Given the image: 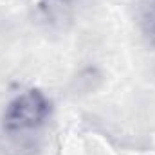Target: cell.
I'll return each instance as SVG.
<instances>
[{"mask_svg":"<svg viewBox=\"0 0 155 155\" xmlns=\"http://www.w3.org/2000/svg\"><path fill=\"white\" fill-rule=\"evenodd\" d=\"M51 116V101L38 90L29 88L13 97L4 112V130L9 134H24L38 130Z\"/></svg>","mask_w":155,"mask_h":155,"instance_id":"obj_1","label":"cell"},{"mask_svg":"<svg viewBox=\"0 0 155 155\" xmlns=\"http://www.w3.org/2000/svg\"><path fill=\"white\" fill-rule=\"evenodd\" d=\"M135 18L143 38L148 45L155 47V0H139Z\"/></svg>","mask_w":155,"mask_h":155,"instance_id":"obj_2","label":"cell"}]
</instances>
